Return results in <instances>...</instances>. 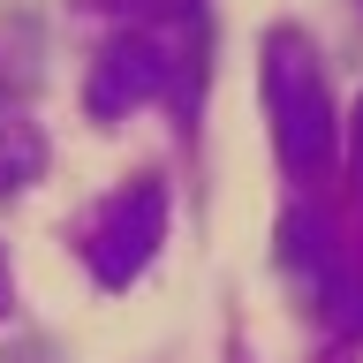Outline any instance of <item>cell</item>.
<instances>
[{"label":"cell","mask_w":363,"mask_h":363,"mask_svg":"<svg viewBox=\"0 0 363 363\" xmlns=\"http://www.w3.org/2000/svg\"><path fill=\"white\" fill-rule=\"evenodd\" d=\"M159 242H167V189H159V182L113 189L84 220V265H91L99 288H129L136 272L159 257Z\"/></svg>","instance_id":"obj_2"},{"label":"cell","mask_w":363,"mask_h":363,"mask_svg":"<svg viewBox=\"0 0 363 363\" xmlns=\"http://www.w3.org/2000/svg\"><path fill=\"white\" fill-rule=\"evenodd\" d=\"M182 38L174 30H129V38H113L106 53H99V68H91V113H129L144 106V99H167V91L182 84Z\"/></svg>","instance_id":"obj_3"},{"label":"cell","mask_w":363,"mask_h":363,"mask_svg":"<svg viewBox=\"0 0 363 363\" xmlns=\"http://www.w3.org/2000/svg\"><path fill=\"white\" fill-rule=\"evenodd\" d=\"M30 363H45V348H30Z\"/></svg>","instance_id":"obj_7"},{"label":"cell","mask_w":363,"mask_h":363,"mask_svg":"<svg viewBox=\"0 0 363 363\" xmlns=\"http://www.w3.org/2000/svg\"><path fill=\"white\" fill-rule=\"evenodd\" d=\"M265 113H272V152L288 167V182H318L340 152L333 91L318 76V53L303 30H272L265 38Z\"/></svg>","instance_id":"obj_1"},{"label":"cell","mask_w":363,"mask_h":363,"mask_svg":"<svg viewBox=\"0 0 363 363\" xmlns=\"http://www.w3.org/2000/svg\"><path fill=\"white\" fill-rule=\"evenodd\" d=\"M348 167H356V182H363V106H356V121H348Z\"/></svg>","instance_id":"obj_5"},{"label":"cell","mask_w":363,"mask_h":363,"mask_svg":"<svg viewBox=\"0 0 363 363\" xmlns=\"http://www.w3.org/2000/svg\"><path fill=\"white\" fill-rule=\"evenodd\" d=\"M0 318H8V265H0Z\"/></svg>","instance_id":"obj_6"},{"label":"cell","mask_w":363,"mask_h":363,"mask_svg":"<svg viewBox=\"0 0 363 363\" xmlns=\"http://www.w3.org/2000/svg\"><path fill=\"white\" fill-rule=\"evenodd\" d=\"M45 174V136L30 121H0V197H23Z\"/></svg>","instance_id":"obj_4"}]
</instances>
